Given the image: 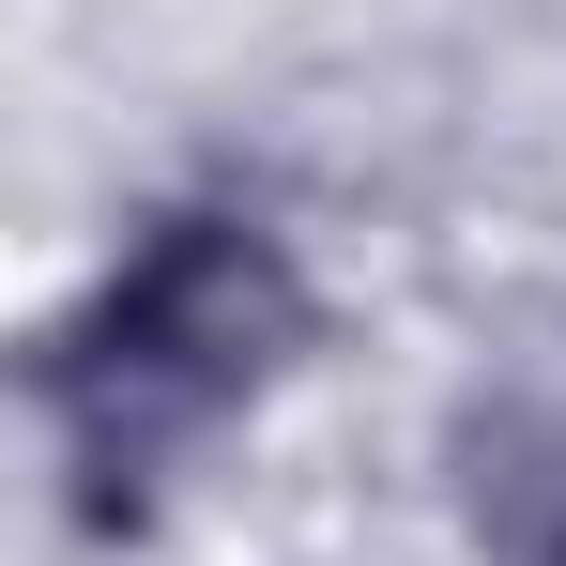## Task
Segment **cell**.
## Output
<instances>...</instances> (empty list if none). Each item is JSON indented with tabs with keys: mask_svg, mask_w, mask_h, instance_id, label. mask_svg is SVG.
Listing matches in <instances>:
<instances>
[{
	"mask_svg": "<svg viewBox=\"0 0 566 566\" xmlns=\"http://www.w3.org/2000/svg\"><path fill=\"white\" fill-rule=\"evenodd\" d=\"M306 322H322V291H306V261L261 199H154L123 230V261L77 291V322L46 337V413H62V460H77V521L138 536L154 460L214 413H245L306 353Z\"/></svg>",
	"mask_w": 566,
	"mask_h": 566,
	"instance_id": "cell-1",
	"label": "cell"
},
{
	"mask_svg": "<svg viewBox=\"0 0 566 566\" xmlns=\"http://www.w3.org/2000/svg\"><path fill=\"white\" fill-rule=\"evenodd\" d=\"M444 460H460V521L490 566H566V413L552 398H474Z\"/></svg>",
	"mask_w": 566,
	"mask_h": 566,
	"instance_id": "cell-2",
	"label": "cell"
}]
</instances>
